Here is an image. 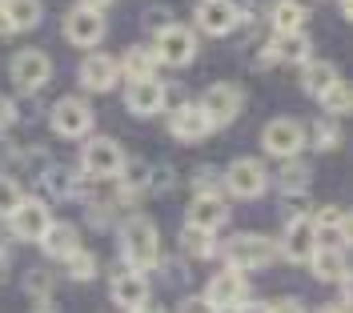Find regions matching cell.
I'll return each instance as SVG.
<instances>
[{
  "label": "cell",
  "mask_w": 353,
  "mask_h": 313,
  "mask_svg": "<svg viewBox=\"0 0 353 313\" xmlns=\"http://www.w3.org/2000/svg\"><path fill=\"white\" fill-rule=\"evenodd\" d=\"M121 257L129 261V269L145 273V269L161 265V233L149 217L132 213L121 221Z\"/></svg>",
  "instance_id": "1"
},
{
  "label": "cell",
  "mask_w": 353,
  "mask_h": 313,
  "mask_svg": "<svg viewBox=\"0 0 353 313\" xmlns=\"http://www.w3.org/2000/svg\"><path fill=\"white\" fill-rule=\"evenodd\" d=\"M221 253H225L229 269H237V273H245V269H265V265L277 261V241H269L261 233H237V237H229L221 245Z\"/></svg>",
  "instance_id": "2"
},
{
  "label": "cell",
  "mask_w": 353,
  "mask_h": 313,
  "mask_svg": "<svg viewBox=\"0 0 353 313\" xmlns=\"http://www.w3.org/2000/svg\"><path fill=\"white\" fill-rule=\"evenodd\" d=\"M305 133L309 129L297 117H273L261 133V149L269 156H277V161H293V156H301V149H305V141H309Z\"/></svg>",
  "instance_id": "3"
},
{
  "label": "cell",
  "mask_w": 353,
  "mask_h": 313,
  "mask_svg": "<svg viewBox=\"0 0 353 313\" xmlns=\"http://www.w3.org/2000/svg\"><path fill=\"white\" fill-rule=\"evenodd\" d=\"M201 117L209 121V129H225V125H233L245 109V92L237 85H229V81H221V85H209L205 97L197 101Z\"/></svg>",
  "instance_id": "4"
},
{
  "label": "cell",
  "mask_w": 353,
  "mask_h": 313,
  "mask_svg": "<svg viewBox=\"0 0 353 313\" xmlns=\"http://www.w3.org/2000/svg\"><path fill=\"white\" fill-rule=\"evenodd\" d=\"M157 65H169V68H185L193 57H197V37L185 28V24H169L165 32H157V45H153Z\"/></svg>",
  "instance_id": "5"
},
{
  "label": "cell",
  "mask_w": 353,
  "mask_h": 313,
  "mask_svg": "<svg viewBox=\"0 0 353 313\" xmlns=\"http://www.w3.org/2000/svg\"><path fill=\"white\" fill-rule=\"evenodd\" d=\"M225 189H229L233 197L253 201V197H261L265 189H269V173H265L261 161H253V156H237V161L225 169Z\"/></svg>",
  "instance_id": "6"
},
{
  "label": "cell",
  "mask_w": 353,
  "mask_h": 313,
  "mask_svg": "<svg viewBox=\"0 0 353 313\" xmlns=\"http://www.w3.org/2000/svg\"><path fill=\"white\" fill-rule=\"evenodd\" d=\"M8 72H12V85H17L21 92H37V89L48 85L52 61H48V52H41V48H21V52L12 57Z\"/></svg>",
  "instance_id": "7"
},
{
  "label": "cell",
  "mask_w": 353,
  "mask_h": 313,
  "mask_svg": "<svg viewBox=\"0 0 353 313\" xmlns=\"http://www.w3.org/2000/svg\"><path fill=\"white\" fill-rule=\"evenodd\" d=\"M81 165L88 177H117V169L125 165V149L112 137H92L81 149Z\"/></svg>",
  "instance_id": "8"
},
{
  "label": "cell",
  "mask_w": 353,
  "mask_h": 313,
  "mask_svg": "<svg viewBox=\"0 0 353 313\" xmlns=\"http://www.w3.org/2000/svg\"><path fill=\"white\" fill-rule=\"evenodd\" d=\"M52 133L57 137H88L92 133V109L85 97H61L52 105Z\"/></svg>",
  "instance_id": "9"
},
{
  "label": "cell",
  "mask_w": 353,
  "mask_h": 313,
  "mask_svg": "<svg viewBox=\"0 0 353 313\" xmlns=\"http://www.w3.org/2000/svg\"><path fill=\"white\" fill-rule=\"evenodd\" d=\"M245 293L249 290H245L241 273H237V269H221L217 277H209V285H205V297H201V301H205L213 313H221V310H237V305L245 301Z\"/></svg>",
  "instance_id": "10"
},
{
  "label": "cell",
  "mask_w": 353,
  "mask_h": 313,
  "mask_svg": "<svg viewBox=\"0 0 353 313\" xmlns=\"http://www.w3.org/2000/svg\"><path fill=\"white\" fill-rule=\"evenodd\" d=\"M193 21H197V28L209 32V37H229V32L241 24V8H237L233 0H201L197 12H193Z\"/></svg>",
  "instance_id": "11"
},
{
  "label": "cell",
  "mask_w": 353,
  "mask_h": 313,
  "mask_svg": "<svg viewBox=\"0 0 353 313\" xmlns=\"http://www.w3.org/2000/svg\"><path fill=\"white\" fill-rule=\"evenodd\" d=\"M109 297L117 310H145L149 305V281H145V273H137V269H117V277H112L109 285Z\"/></svg>",
  "instance_id": "12"
},
{
  "label": "cell",
  "mask_w": 353,
  "mask_h": 313,
  "mask_svg": "<svg viewBox=\"0 0 353 313\" xmlns=\"http://www.w3.org/2000/svg\"><path fill=\"white\" fill-rule=\"evenodd\" d=\"M65 37H68V45H77V48H97L105 41V17L77 4L65 17Z\"/></svg>",
  "instance_id": "13"
},
{
  "label": "cell",
  "mask_w": 353,
  "mask_h": 313,
  "mask_svg": "<svg viewBox=\"0 0 353 313\" xmlns=\"http://www.w3.org/2000/svg\"><path fill=\"white\" fill-rule=\"evenodd\" d=\"M165 81H157V77H145V81H129V92H125V109L132 117H157V112L165 109Z\"/></svg>",
  "instance_id": "14"
},
{
  "label": "cell",
  "mask_w": 353,
  "mask_h": 313,
  "mask_svg": "<svg viewBox=\"0 0 353 313\" xmlns=\"http://www.w3.org/2000/svg\"><path fill=\"white\" fill-rule=\"evenodd\" d=\"M77 77L88 92H109L121 81V68H117V57H109V52H88L77 68Z\"/></svg>",
  "instance_id": "15"
},
{
  "label": "cell",
  "mask_w": 353,
  "mask_h": 313,
  "mask_svg": "<svg viewBox=\"0 0 353 313\" xmlns=\"http://www.w3.org/2000/svg\"><path fill=\"white\" fill-rule=\"evenodd\" d=\"M350 241V221H345V213L337 209V205H325L317 217H313V245L317 249H345Z\"/></svg>",
  "instance_id": "16"
},
{
  "label": "cell",
  "mask_w": 353,
  "mask_h": 313,
  "mask_svg": "<svg viewBox=\"0 0 353 313\" xmlns=\"http://www.w3.org/2000/svg\"><path fill=\"white\" fill-rule=\"evenodd\" d=\"M48 221H52V213H48V205L44 201H28L24 197L21 205H17V213L8 217V225H12V233L21 237V241H41L44 237V229H48Z\"/></svg>",
  "instance_id": "17"
},
{
  "label": "cell",
  "mask_w": 353,
  "mask_h": 313,
  "mask_svg": "<svg viewBox=\"0 0 353 313\" xmlns=\"http://www.w3.org/2000/svg\"><path fill=\"white\" fill-rule=\"evenodd\" d=\"M229 221V205L221 193H197L193 205H189V225L201 229V233H217L221 225Z\"/></svg>",
  "instance_id": "18"
},
{
  "label": "cell",
  "mask_w": 353,
  "mask_h": 313,
  "mask_svg": "<svg viewBox=\"0 0 353 313\" xmlns=\"http://www.w3.org/2000/svg\"><path fill=\"white\" fill-rule=\"evenodd\" d=\"M313 217H293V221L285 225V237H281V245H277V253H285V261H309L313 257Z\"/></svg>",
  "instance_id": "19"
},
{
  "label": "cell",
  "mask_w": 353,
  "mask_h": 313,
  "mask_svg": "<svg viewBox=\"0 0 353 313\" xmlns=\"http://www.w3.org/2000/svg\"><path fill=\"white\" fill-rule=\"evenodd\" d=\"M269 52H273V61H281V65H305V61H313V41H309L305 28H297V32H277V37L269 41Z\"/></svg>",
  "instance_id": "20"
},
{
  "label": "cell",
  "mask_w": 353,
  "mask_h": 313,
  "mask_svg": "<svg viewBox=\"0 0 353 313\" xmlns=\"http://www.w3.org/2000/svg\"><path fill=\"white\" fill-rule=\"evenodd\" d=\"M37 245L44 249V257L65 261V257H72L81 249V233H77V225H68V221H48V229H44V237Z\"/></svg>",
  "instance_id": "21"
},
{
  "label": "cell",
  "mask_w": 353,
  "mask_h": 313,
  "mask_svg": "<svg viewBox=\"0 0 353 313\" xmlns=\"http://www.w3.org/2000/svg\"><path fill=\"white\" fill-rule=\"evenodd\" d=\"M169 133H173L176 141H205L213 129H209V121L201 117L197 105H176V109L169 112Z\"/></svg>",
  "instance_id": "22"
},
{
  "label": "cell",
  "mask_w": 353,
  "mask_h": 313,
  "mask_svg": "<svg viewBox=\"0 0 353 313\" xmlns=\"http://www.w3.org/2000/svg\"><path fill=\"white\" fill-rule=\"evenodd\" d=\"M117 177H121V197H137V193H145V189H153V165L149 161H141V156H125V165L117 169Z\"/></svg>",
  "instance_id": "23"
},
{
  "label": "cell",
  "mask_w": 353,
  "mask_h": 313,
  "mask_svg": "<svg viewBox=\"0 0 353 313\" xmlns=\"http://www.w3.org/2000/svg\"><path fill=\"white\" fill-rule=\"evenodd\" d=\"M341 77H337V65L333 61H305V68H301V89L309 92V97H325V92L337 85Z\"/></svg>",
  "instance_id": "24"
},
{
  "label": "cell",
  "mask_w": 353,
  "mask_h": 313,
  "mask_svg": "<svg viewBox=\"0 0 353 313\" xmlns=\"http://www.w3.org/2000/svg\"><path fill=\"white\" fill-rule=\"evenodd\" d=\"M0 12H4V21L12 24V32H28V28H37L44 17V4L41 0H4L0 4Z\"/></svg>",
  "instance_id": "25"
},
{
  "label": "cell",
  "mask_w": 353,
  "mask_h": 313,
  "mask_svg": "<svg viewBox=\"0 0 353 313\" xmlns=\"http://www.w3.org/2000/svg\"><path fill=\"white\" fill-rule=\"evenodd\" d=\"M309 269H313L317 281H345V253H337V249H313Z\"/></svg>",
  "instance_id": "26"
},
{
  "label": "cell",
  "mask_w": 353,
  "mask_h": 313,
  "mask_svg": "<svg viewBox=\"0 0 353 313\" xmlns=\"http://www.w3.org/2000/svg\"><path fill=\"white\" fill-rule=\"evenodd\" d=\"M305 17H309L305 0H277V4H273V12H269V21H273L277 32H297V28L305 24Z\"/></svg>",
  "instance_id": "27"
},
{
  "label": "cell",
  "mask_w": 353,
  "mask_h": 313,
  "mask_svg": "<svg viewBox=\"0 0 353 313\" xmlns=\"http://www.w3.org/2000/svg\"><path fill=\"white\" fill-rule=\"evenodd\" d=\"M117 68H121L129 81H145V77H157V57H153V48L137 45V48L125 52V61H117Z\"/></svg>",
  "instance_id": "28"
},
{
  "label": "cell",
  "mask_w": 353,
  "mask_h": 313,
  "mask_svg": "<svg viewBox=\"0 0 353 313\" xmlns=\"http://www.w3.org/2000/svg\"><path fill=\"white\" fill-rule=\"evenodd\" d=\"M181 249H185V257H213V253H217V249H213V233H201L193 225L181 229Z\"/></svg>",
  "instance_id": "29"
},
{
  "label": "cell",
  "mask_w": 353,
  "mask_h": 313,
  "mask_svg": "<svg viewBox=\"0 0 353 313\" xmlns=\"http://www.w3.org/2000/svg\"><path fill=\"white\" fill-rule=\"evenodd\" d=\"M44 185H48L52 197H77V177L68 173L65 165H48L44 169Z\"/></svg>",
  "instance_id": "30"
},
{
  "label": "cell",
  "mask_w": 353,
  "mask_h": 313,
  "mask_svg": "<svg viewBox=\"0 0 353 313\" xmlns=\"http://www.w3.org/2000/svg\"><path fill=\"white\" fill-rule=\"evenodd\" d=\"M281 189H285V193H305V185H309V165L305 161H297V156H293V161H285V165H281Z\"/></svg>",
  "instance_id": "31"
},
{
  "label": "cell",
  "mask_w": 353,
  "mask_h": 313,
  "mask_svg": "<svg viewBox=\"0 0 353 313\" xmlns=\"http://www.w3.org/2000/svg\"><path fill=\"white\" fill-rule=\"evenodd\" d=\"M65 273L72 277V281H92V273H97V253L77 249L72 257H65Z\"/></svg>",
  "instance_id": "32"
},
{
  "label": "cell",
  "mask_w": 353,
  "mask_h": 313,
  "mask_svg": "<svg viewBox=\"0 0 353 313\" xmlns=\"http://www.w3.org/2000/svg\"><path fill=\"white\" fill-rule=\"evenodd\" d=\"M321 105H325V112H330V121H337V117H345L350 112V105H353V92H350V85H333L325 97H321Z\"/></svg>",
  "instance_id": "33"
},
{
  "label": "cell",
  "mask_w": 353,
  "mask_h": 313,
  "mask_svg": "<svg viewBox=\"0 0 353 313\" xmlns=\"http://www.w3.org/2000/svg\"><path fill=\"white\" fill-rule=\"evenodd\" d=\"M305 137H313V145H317L321 153H330V149L341 145V129H337V121H330V117H325V121H317V125H313V133H305Z\"/></svg>",
  "instance_id": "34"
},
{
  "label": "cell",
  "mask_w": 353,
  "mask_h": 313,
  "mask_svg": "<svg viewBox=\"0 0 353 313\" xmlns=\"http://www.w3.org/2000/svg\"><path fill=\"white\" fill-rule=\"evenodd\" d=\"M24 201V193H21V185L12 177H0V217H12L17 213V205Z\"/></svg>",
  "instance_id": "35"
},
{
  "label": "cell",
  "mask_w": 353,
  "mask_h": 313,
  "mask_svg": "<svg viewBox=\"0 0 353 313\" xmlns=\"http://www.w3.org/2000/svg\"><path fill=\"white\" fill-rule=\"evenodd\" d=\"M24 293H32L37 305L48 301V293H52V277H48L44 269H28V277H24Z\"/></svg>",
  "instance_id": "36"
},
{
  "label": "cell",
  "mask_w": 353,
  "mask_h": 313,
  "mask_svg": "<svg viewBox=\"0 0 353 313\" xmlns=\"http://www.w3.org/2000/svg\"><path fill=\"white\" fill-rule=\"evenodd\" d=\"M169 24H173V12H169V8H149V12H145V28H149V32H165V28H169Z\"/></svg>",
  "instance_id": "37"
},
{
  "label": "cell",
  "mask_w": 353,
  "mask_h": 313,
  "mask_svg": "<svg viewBox=\"0 0 353 313\" xmlns=\"http://www.w3.org/2000/svg\"><path fill=\"white\" fill-rule=\"evenodd\" d=\"M269 313H305V305L297 297H277V301H269Z\"/></svg>",
  "instance_id": "38"
},
{
  "label": "cell",
  "mask_w": 353,
  "mask_h": 313,
  "mask_svg": "<svg viewBox=\"0 0 353 313\" xmlns=\"http://www.w3.org/2000/svg\"><path fill=\"white\" fill-rule=\"evenodd\" d=\"M12 121H17V105H12V97L0 92V129H8Z\"/></svg>",
  "instance_id": "39"
},
{
  "label": "cell",
  "mask_w": 353,
  "mask_h": 313,
  "mask_svg": "<svg viewBox=\"0 0 353 313\" xmlns=\"http://www.w3.org/2000/svg\"><path fill=\"white\" fill-rule=\"evenodd\" d=\"M176 313H213V310H209V305H205L201 297H185V301L176 305Z\"/></svg>",
  "instance_id": "40"
},
{
  "label": "cell",
  "mask_w": 353,
  "mask_h": 313,
  "mask_svg": "<svg viewBox=\"0 0 353 313\" xmlns=\"http://www.w3.org/2000/svg\"><path fill=\"white\" fill-rule=\"evenodd\" d=\"M237 313H269V301H241Z\"/></svg>",
  "instance_id": "41"
},
{
  "label": "cell",
  "mask_w": 353,
  "mask_h": 313,
  "mask_svg": "<svg viewBox=\"0 0 353 313\" xmlns=\"http://www.w3.org/2000/svg\"><path fill=\"white\" fill-rule=\"evenodd\" d=\"M105 4H112V0H81V8H92V12H101Z\"/></svg>",
  "instance_id": "42"
},
{
  "label": "cell",
  "mask_w": 353,
  "mask_h": 313,
  "mask_svg": "<svg viewBox=\"0 0 353 313\" xmlns=\"http://www.w3.org/2000/svg\"><path fill=\"white\" fill-rule=\"evenodd\" d=\"M317 313H350V310H345L341 301H330V305H321V310H317Z\"/></svg>",
  "instance_id": "43"
},
{
  "label": "cell",
  "mask_w": 353,
  "mask_h": 313,
  "mask_svg": "<svg viewBox=\"0 0 353 313\" xmlns=\"http://www.w3.org/2000/svg\"><path fill=\"white\" fill-rule=\"evenodd\" d=\"M4 37H12V24L4 21V12H0V41H4Z\"/></svg>",
  "instance_id": "44"
},
{
  "label": "cell",
  "mask_w": 353,
  "mask_h": 313,
  "mask_svg": "<svg viewBox=\"0 0 353 313\" xmlns=\"http://www.w3.org/2000/svg\"><path fill=\"white\" fill-rule=\"evenodd\" d=\"M137 313H161V310H137Z\"/></svg>",
  "instance_id": "45"
},
{
  "label": "cell",
  "mask_w": 353,
  "mask_h": 313,
  "mask_svg": "<svg viewBox=\"0 0 353 313\" xmlns=\"http://www.w3.org/2000/svg\"><path fill=\"white\" fill-rule=\"evenodd\" d=\"M0 269H4V249H0Z\"/></svg>",
  "instance_id": "46"
},
{
  "label": "cell",
  "mask_w": 353,
  "mask_h": 313,
  "mask_svg": "<svg viewBox=\"0 0 353 313\" xmlns=\"http://www.w3.org/2000/svg\"><path fill=\"white\" fill-rule=\"evenodd\" d=\"M0 4H4V0H0Z\"/></svg>",
  "instance_id": "47"
}]
</instances>
